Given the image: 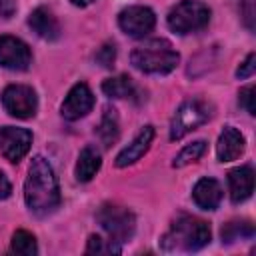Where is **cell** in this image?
I'll use <instances>...</instances> for the list:
<instances>
[{"label": "cell", "instance_id": "obj_1", "mask_svg": "<svg viewBox=\"0 0 256 256\" xmlns=\"http://www.w3.org/2000/svg\"><path fill=\"white\" fill-rule=\"evenodd\" d=\"M24 200L30 212L44 216L60 204L58 178L44 156H34L24 182Z\"/></svg>", "mask_w": 256, "mask_h": 256}, {"label": "cell", "instance_id": "obj_2", "mask_svg": "<svg viewBox=\"0 0 256 256\" xmlns=\"http://www.w3.org/2000/svg\"><path fill=\"white\" fill-rule=\"evenodd\" d=\"M134 68L144 74H168L178 66V52L164 38H154L134 48L130 54Z\"/></svg>", "mask_w": 256, "mask_h": 256}, {"label": "cell", "instance_id": "obj_3", "mask_svg": "<svg viewBox=\"0 0 256 256\" xmlns=\"http://www.w3.org/2000/svg\"><path fill=\"white\" fill-rule=\"evenodd\" d=\"M210 226L194 216H180L166 232L164 246L168 250H200L210 242Z\"/></svg>", "mask_w": 256, "mask_h": 256}, {"label": "cell", "instance_id": "obj_4", "mask_svg": "<svg viewBox=\"0 0 256 256\" xmlns=\"http://www.w3.org/2000/svg\"><path fill=\"white\" fill-rule=\"evenodd\" d=\"M168 26L176 34H190L210 22V8L200 0H182L168 12Z\"/></svg>", "mask_w": 256, "mask_h": 256}, {"label": "cell", "instance_id": "obj_5", "mask_svg": "<svg viewBox=\"0 0 256 256\" xmlns=\"http://www.w3.org/2000/svg\"><path fill=\"white\" fill-rule=\"evenodd\" d=\"M98 224L104 228V232L110 236V240L114 242H126L132 238L134 230H136V218L134 214L124 208V206H116V204H104L98 214H96Z\"/></svg>", "mask_w": 256, "mask_h": 256}, {"label": "cell", "instance_id": "obj_6", "mask_svg": "<svg viewBox=\"0 0 256 256\" xmlns=\"http://www.w3.org/2000/svg\"><path fill=\"white\" fill-rule=\"evenodd\" d=\"M208 118H210V106L206 102L188 100V102L180 104V108L176 110V114L172 116V122H170V138L172 140L184 138L188 132H192L198 126H202L204 122H208Z\"/></svg>", "mask_w": 256, "mask_h": 256}, {"label": "cell", "instance_id": "obj_7", "mask_svg": "<svg viewBox=\"0 0 256 256\" xmlns=\"http://www.w3.org/2000/svg\"><path fill=\"white\" fill-rule=\"evenodd\" d=\"M2 106L6 108V112L10 116L20 118V120H28L38 110V98L30 86L10 84L2 92Z\"/></svg>", "mask_w": 256, "mask_h": 256}, {"label": "cell", "instance_id": "obj_8", "mask_svg": "<svg viewBox=\"0 0 256 256\" xmlns=\"http://www.w3.org/2000/svg\"><path fill=\"white\" fill-rule=\"evenodd\" d=\"M156 16L148 6H128L118 14V26L132 38H142L152 32Z\"/></svg>", "mask_w": 256, "mask_h": 256}, {"label": "cell", "instance_id": "obj_9", "mask_svg": "<svg viewBox=\"0 0 256 256\" xmlns=\"http://www.w3.org/2000/svg\"><path fill=\"white\" fill-rule=\"evenodd\" d=\"M32 146V132L26 128H0V154L8 162H20Z\"/></svg>", "mask_w": 256, "mask_h": 256}, {"label": "cell", "instance_id": "obj_10", "mask_svg": "<svg viewBox=\"0 0 256 256\" xmlns=\"http://www.w3.org/2000/svg\"><path fill=\"white\" fill-rule=\"evenodd\" d=\"M32 62V54L26 42L16 36H0V66L8 70H26Z\"/></svg>", "mask_w": 256, "mask_h": 256}, {"label": "cell", "instance_id": "obj_11", "mask_svg": "<svg viewBox=\"0 0 256 256\" xmlns=\"http://www.w3.org/2000/svg\"><path fill=\"white\" fill-rule=\"evenodd\" d=\"M94 106V94L88 88V84L78 82L70 88V92L66 94L64 102H62V116L66 120H80L82 116H86Z\"/></svg>", "mask_w": 256, "mask_h": 256}, {"label": "cell", "instance_id": "obj_12", "mask_svg": "<svg viewBox=\"0 0 256 256\" xmlns=\"http://www.w3.org/2000/svg\"><path fill=\"white\" fill-rule=\"evenodd\" d=\"M152 140H154V128H152V126H144V128L134 136V140H132L126 148H122V152L116 156V166H118V168H126V166H130V164H134L136 160H140V158L148 152Z\"/></svg>", "mask_w": 256, "mask_h": 256}, {"label": "cell", "instance_id": "obj_13", "mask_svg": "<svg viewBox=\"0 0 256 256\" xmlns=\"http://www.w3.org/2000/svg\"><path fill=\"white\" fill-rule=\"evenodd\" d=\"M228 188L234 204L248 200L254 192V170L252 166H240L228 172Z\"/></svg>", "mask_w": 256, "mask_h": 256}, {"label": "cell", "instance_id": "obj_14", "mask_svg": "<svg viewBox=\"0 0 256 256\" xmlns=\"http://www.w3.org/2000/svg\"><path fill=\"white\" fill-rule=\"evenodd\" d=\"M192 198L202 210H216L222 200V186L214 178H200L192 188Z\"/></svg>", "mask_w": 256, "mask_h": 256}, {"label": "cell", "instance_id": "obj_15", "mask_svg": "<svg viewBox=\"0 0 256 256\" xmlns=\"http://www.w3.org/2000/svg\"><path fill=\"white\" fill-rule=\"evenodd\" d=\"M244 152V136L234 126H224L218 136L216 154L220 162H232Z\"/></svg>", "mask_w": 256, "mask_h": 256}, {"label": "cell", "instance_id": "obj_16", "mask_svg": "<svg viewBox=\"0 0 256 256\" xmlns=\"http://www.w3.org/2000/svg\"><path fill=\"white\" fill-rule=\"evenodd\" d=\"M28 26L44 40H56L60 36V24L56 16L44 6L32 10V14L28 16Z\"/></svg>", "mask_w": 256, "mask_h": 256}, {"label": "cell", "instance_id": "obj_17", "mask_svg": "<svg viewBox=\"0 0 256 256\" xmlns=\"http://www.w3.org/2000/svg\"><path fill=\"white\" fill-rule=\"evenodd\" d=\"M102 166V158L100 152L94 146H84L82 152L78 154V162H76V180L78 182H90L96 172Z\"/></svg>", "mask_w": 256, "mask_h": 256}, {"label": "cell", "instance_id": "obj_18", "mask_svg": "<svg viewBox=\"0 0 256 256\" xmlns=\"http://www.w3.org/2000/svg\"><path fill=\"white\" fill-rule=\"evenodd\" d=\"M220 236H222V242L226 244H232L236 240H248L254 236V226L248 220H232L222 226Z\"/></svg>", "mask_w": 256, "mask_h": 256}, {"label": "cell", "instance_id": "obj_19", "mask_svg": "<svg viewBox=\"0 0 256 256\" xmlns=\"http://www.w3.org/2000/svg\"><path fill=\"white\" fill-rule=\"evenodd\" d=\"M98 136L106 148L118 140V116L114 108H104V114L98 126Z\"/></svg>", "mask_w": 256, "mask_h": 256}, {"label": "cell", "instance_id": "obj_20", "mask_svg": "<svg viewBox=\"0 0 256 256\" xmlns=\"http://www.w3.org/2000/svg\"><path fill=\"white\" fill-rule=\"evenodd\" d=\"M102 92L110 98H128L134 94V84L128 76L120 74V76H112V78H106L102 82Z\"/></svg>", "mask_w": 256, "mask_h": 256}, {"label": "cell", "instance_id": "obj_21", "mask_svg": "<svg viewBox=\"0 0 256 256\" xmlns=\"http://www.w3.org/2000/svg\"><path fill=\"white\" fill-rule=\"evenodd\" d=\"M204 152H206V142H204V140H196V142H192V144H186V146L174 156L172 166H174V168H184V166H188V164L200 160V156H202Z\"/></svg>", "mask_w": 256, "mask_h": 256}, {"label": "cell", "instance_id": "obj_22", "mask_svg": "<svg viewBox=\"0 0 256 256\" xmlns=\"http://www.w3.org/2000/svg\"><path fill=\"white\" fill-rule=\"evenodd\" d=\"M10 250L14 254H18V256H34L38 252L36 238L30 232H26V230H16L14 236H12Z\"/></svg>", "mask_w": 256, "mask_h": 256}, {"label": "cell", "instance_id": "obj_23", "mask_svg": "<svg viewBox=\"0 0 256 256\" xmlns=\"http://www.w3.org/2000/svg\"><path fill=\"white\" fill-rule=\"evenodd\" d=\"M112 252H120L118 242L114 240H104L96 234H92L88 238V246H86V254H112Z\"/></svg>", "mask_w": 256, "mask_h": 256}, {"label": "cell", "instance_id": "obj_24", "mask_svg": "<svg viewBox=\"0 0 256 256\" xmlns=\"http://www.w3.org/2000/svg\"><path fill=\"white\" fill-rule=\"evenodd\" d=\"M114 58H116V48H114V44H104V46L98 50V54H96V62L102 64L104 68H110V66L114 64Z\"/></svg>", "mask_w": 256, "mask_h": 256}, {"label": "cell", "instance_id": "obj_25", "mask_svg": "<svg viewBox=\"0 0 256 256\" xmlns=\"http://www.w3.org/2000/svg\"><path fill=\"white\" fill-rule=\"evenodd\" d=\"M240 106L246 108L248 114H256V108H254V86H246L240 90Z\"/></svg>", "mask_w": 256, "mask_h": 256}, {"label": "cell", "instance_id": "obj_26", "mask_svg": "<svg viewBox=\"0 0 256 256\" xmlns=\"http://www.w3.org/2000/svg\"><path fill=\"white\" fill-rule=\"evenodd\" d=\"M254 70H256V54L252 52V54H248L246 60L238 66L236 76H238V78H250V76L254 74Z\"/></svg>", "mask_w": 256, "mask_h": 256}, {"label": "cell", "instance_id": "obj_27", "mask_svg": "<svg viewBox=\"0 0 256 256\" xmlns=\"http://www.w3.org/2000/svg\"><path fill=\"white\" fill-rule=\"evenodd\" d=\"M16 12V0H0V16L10 18Z\"/></svg>", "mask_w": 256, "mask_h": 256}, {"label": "cell", "instance_id": "obj_28", "mask_svg": "<svg viewBox=\"0 0 256 256\" xmlns=\"http://www.w3.org/2000/svg\"><path fill=\"white\" fill-rule=\"evenodd\" d=\"M10 194H12V184H10V180L6 178V174L0 172V200H6Z\"/></svg>", "mask_w": 256, "mask_h": 256}, {"label": "cell", "instance_id": "obj_29", "mask_svg": "<svg viewBox=\"0 0 256 256\" xmlns=\"http://www.w3.org/2000/svg\"><path fill=\"white\" fill-rule=\"evenodd\" d=\"M74 6H80V8H84V6H90L94 0H70Z\"/></svg>", "mask_w": 256, "mask_h": 256}]
</instances>
